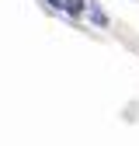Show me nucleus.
<instances>
[{
    "label": "nucleus",
    "instance_id": "obj_2",
    "mask_svg": "<svg viewBox=\"0 0 139 146\" xmlns=\"http://www.w3.org/2000/svg\"><path fill=\"white\" fill-rule=\"evenodd\" d=\"M45 4H49V7H56V11H66V7H70V0H45Z\"/></svg>",
    "mask_w": 139,
    "mask_h": 146
},
{
    "label": "nucleus",
    "instance_id": "obj_1",
    "mask_svg": "<svg viewBox=\"0 0 139 146\" xmlns=\"http://www.w3.org/2000/svg\"><path fill=\"white\" fill-rule=\"evenodd\" d=\"M87 14H91V21L97 25V28H104V25H108V17H104V11L94 4V0H87Z\"/></svg>",
    "mask_w": 139,
    "mask_h": 146
}]
</instances>
